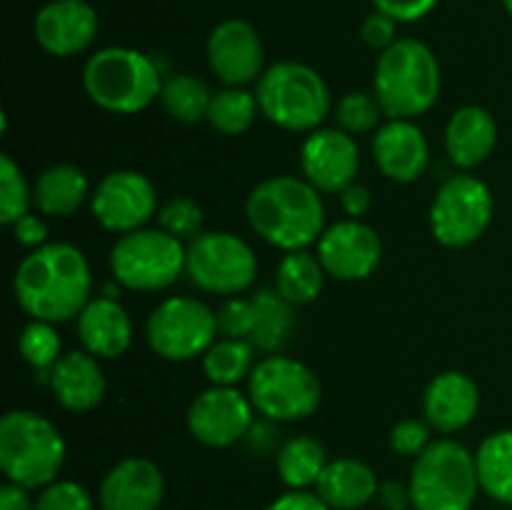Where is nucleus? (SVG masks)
Returning a JSON list of instances; mask_svg holds the SVG:
<instances>
[{
  "instance_id": "nucleus-5",
  "label": "nucleus",
  "mask_w": 512,
  "mask_h": 510,
  "mask_svg": "<svg viewBox=\"0 0 512 510\" xmlns=\"http://www.w3.org/2000/svg\"><path fill=\"white\" fill-rule=\"evenodd\" d=\"M83 88L98 108L133 115L160 98L163 78L150 55L125 45H110L88 58Z\"/></svg>"
},
{
  "instance_id": "nucleus-15",
  "label": "nucleus",
  "mask_w": 512,
  "mask_h": 510,
  "mask_svg": "<svg viewBox=\"0 0 512 510\" xmlns=\"http://www.w3.org/2000/svg\"><path fill=\"white\" fill-rule=\"evenodd\" d=\"M315 255L330 278L355 283L370 278L378 270L383 260V243L373 225L358 218H345L323 230Z\"/></svg>"
},
{
  "instance_id": "nucleus-45",
  "label": "nucleus",
  "mask_w": 512,
  "mask_h": 510,
  "mask_svg": "<svg viewBox=\"0 0 512 510\" xmlns=\"http://www.w3.org/2000/svg\"><path fill=\"white\" fill-rule=\"evenodd\" d=\"M340 205H343L345 215L348 218H363L365 213L370 210V205H373V195H370V190L365 188V185H348V188L340 193Z\"/></svg>"
},
{
  "instance_id": "nucleus-23",
  "label": "nucleus",
  "mask_w": 512,
  "mask_h": 510,
  "mask_svg": "<svg viewBox=\"0 0 512 510\" xmlns=\"http://www.w3.org/2000/svg\"><path fill=\"white\" fill-rule=\"evenodd\" d=\"M48 388L65 410L88 413L103 403L108 380L95 355L88 350H70L50 368Z\"/></svg>"
},
{
  "instance_id": "nucleus-17",
  "label": "nucleus",
  "mask_w": 512,
  "mask_h": 510,
  "mask_svg": "<svg viewBox=\"0 0 512 510\" xmlns=\"http://www.w3.org/2000/svg\"><path fill=\"white\" fill-rule=\"evenodd\" d=\"M300 170L315 190L340 195L355 183L360 170V148L355 135L340 128H318L308 133L300 148Z\"/></svg>"
},
{
  "instance_id": "nucleus-37",
  "label": "nucleus",
  "mask_w": 512,
  "mask_h": 510,
  "mask_svg": "<svg viewBox=\"0 0 512 510\" xmlns=\"http://www.w3.org/2000/svg\"><path fill=\"white\" fill-rule=\"evenodd\" d=\"M158 225L160 230L170 233L178 240H193L203 233V208H200L198 200H193L190 195H175V198H168L158 210Z\"/></svg>"
},
{
  "instance_id": "nucleus-33",
  "label": "nucleus",
  "mask_w": 512,
  "mask_h": 510,
  "mask_svg": "<svg viewBox=\"0 0 512 510\" xmlns=\"http://www.w3.org/2000/svg\"><path fill=\"white\" fill-rule=\"evenodd\" d=\"M258 113V95L250 93L248 88L225 85L223 90L213 93L205 120L223 135H243L253 128Z\"/></svg>"
},
{
  "instance_id": "nucleus-44",
  "label": "nucleus",
  "mask_w": 512,
  "mask_h": 510,
  "mask_svg": "<svg viewBox=\"0 0 512 510\" xmlns=\"http://www.w3.org/2000/svg\"><path fill=\"white\" fill-rule=\"evenodd\" d=\"M265 510H333L315 490H285Z\"/></svg>"
},
{
  "instance_id": "nucleus-9",
  "label": "nucleus",
  "mask_w": 512,
  "mask_h": 510,
  "mask_svg": "<svg viewBox=\"0 0 512 510\" xmlns=\"http://www.w3.org/2000/svg\"><path fill=\"white\" fill-rule=\"evenodd\" d=\"M108 263L118 285L155 293L185 273V245L160 228H140L115 240Z\"/></svg>"
},
{
  "instance_id": "nucleus-16",
  "label": "nucleus",
  "mask_w": 512,
  "mask_h": 510,
  "mask_svg": "<svg viewBox=\"0 0 512 510\" xmlns=\"http://www.w3.org/2000/svg\"><path fill=\"white\" fill-rule=\"evenodd\" d=\"M208 65L218 80L235 88L258 83L265 73L263 38L253 23L243 18H230L215 25L208 35Z\"/></svg>"
},
{
  "instance_id": "nucleus-40",
  "label": "nucleus",
  "mask_w": 512,
  "mask_h": 510,
  "mask_svg": "<svg viewBox=\"0 0 512 510\" xmlns=\"http://www.w3.org/2000/svg\"><path fill=\"white\" fill-rule=\"evenodd\" d=\"M430 435H433V428H430L425 420H398V423L393 425V430H390V448H393V453L403 455V458L415 460L430 443H433Z\"/></svg>"
},
{
  "instance_id": "nucleus-39",
  "label": "nucleus",
  "mask_w": 512,
  "mask_h": 510,
  "mask_svg": "<svg viewBox=\"0 0 512 510\" xmlns=\"http://www.w3.org/2000/svg\"><path fill=\"white\" fill-rule=\"evenodd\" d=\"M215 318H218V335L250 340L255 328L253 298H240V295L225 298V303L215 310Z\"/></svg>"
},
{
  "instance_id": "nucleus-6",
  "label": "nucleus",
  "mask_w": 512,
  "mask_h": 510,
  "mask_svg": "<svg viewBox=\"0 0 512 510\" xmlns=\"http://www.w3.org/2000/svg\"><path fill=\"white\" fill-rule=\"evenodd\" d=\"M260 113L290 133H313L323 128L333 108L323 75L298 60H280L265 68L255 85Z\"/></svg>"
},
{
  "instance_id": "nucleus-22",
  "label": "nucleus",
  "mask_w": 512,
  "mask_h": 510,
  "mask_svg": "<svg viewBox=\"0 0 512 510\" xmlns=\"http://www.w3.org/2000/svg\"><path fill=\"white\" fill-rule=\"evenodd\" d=\"M75 328H78L83 350H88L98 360L120 358L133 345L130 313L118 298H110V295L90 298V303L75 318Z\"/></svg>"
},
{
  "instance_id": "nucleus-1",
  "label": "nucleus",
  "mask_w": 512,
  "mask_h": 510,
  "mask_svg": "<svg viewBox=\"0 0 512 510\" xmlns=\"http://www.w3.org/2000/svg\"><path fill=\"white\" fill-rule=\"evenodd\" d=\"M93 270L73 243H45L30 250L13 275V295L30 320L65 323L90 303Z\"/></svg>"
},
{
  "instance_id": "nucleus-32",
  "label": "nucleus",
  "mask_w": 512,
  "mask_h": 510,
  "mask_svg": "<svg viewBox=\"0 0 512 510\" xmlns=\"http://www.w3.org/2000/svg\"><path fill=\"white\" fill-rule=\"evenodd\" d=\"M160 105L165 113L175 120V123L193 125L208 118L210 100H213V90L208 88L205 80H200L193 73H175L163 80V90H160Z\"/></svg>"
},
{
  "instance_id": "nucleus-28",
  "label": "nucleus",
  "mask_w": 512,
  "mask_h": 510,
  "mask_svg": "<svg viewBox=\"0 0 512 510\" xmlns=\"http://www.w3.org/2000/svg\"><path fill=\"white\" fill-rule=\"evenodd\" d=\"M255 328L250 343L255 350L275 355L290 343L295 333V305L288 303L278 290H258L253 295Z\"/></svg>"
},
{
  "instance_id": "nucleus-3",
  "label": "nucleus",
  "mask_w": 512,
  "mask_h": 510,
  "mask_svg": "<svg viewBox=\"0 0 512 510\" xmlns=\"http://www.w3.org/2000/svg\"><path fill=\"white\" fill-rule=\"evenodd\" d=\"M443 73L438 55L418 38H398L378 55L373 93L385 118L413 120L440 98Z\"/></svg>"
},
{
  "instance_id": "nucleus-30",
  "label": "nucleus",
  "mask_w": 512,
  "mask_h": 510,
  "mask_svg": "<svg viewBox=\"0 0 512 510\" xmlns=\"http://www.w3.org/2000/svg\"><path fill=\"white\" fill-rule=\"evenodd\" d=\"M325 275L328 273L318 255L308 250H293V253H285L275 270V290L298 308L318 298L325 285Z\"/></svg>"
},
{
  "instance_id": "nucleus-10",
  "label": "nucleus",
  "mask_w": 512,
  "mask_h": 510,
  "mask_svg": "<svg viewBox=\"0 0 512 510\" xmlns=\"http://www.w3.org/2000/svg\"><path fill=\"white\" fill-rule=\"evenodd\" d=\"M185 275L213 295H243L258 278V255L230 230H203L185 245Z\"/></svg>"
},
{
  "instance_id": "nucleus-18",
  "label": "nucleus",
  "mask_w": 512,
  "mask_h": 510,
  "mask_svg": "<svg viewBox=\"0 0 512 510\" xmlns=\"http://www.w3.org/2000/svg\"><path fill=\"white\" fill-rule=\"evenodd\" d=\"M98 28V13L85 0H50L33 20L35 40L55 58L85 53L98 38Z\"/></svg>"
},
{
  "instance_id": "nucleus-43",
  "label": "nucleus",
  "mask_w": 512,
  "mask_h": 510,
  "mask_svg": "<svg viewBox=\"0 0 512 510\" xmlns=\"http://www.w3.org/2000/svg\"><path fill=\"white\" fill-rule=\"evenodd\" d=\"M10 228H13L15 243H20L28 250H35L40 248V245L48 243V223H45V215L40 213L23 215V218L15 220Z\"/></svg>"
},
{
  "instance_id": "nucleus-34",
  "label": "nucleus",
  "mask_w": 512,
  "mask_h": 510,
  "mask_svg": "<svg viewBox=\"0 0 512 510\" xmlns=\"http://www.w3.org/2000/svg\"><path fill=\"white\" fill-rule=\"evenodd\" d=\"M18 350L23 355L25 363L35 370V373H50L55 363L63 355V340H60L55 323H45V320H30L18 338Z\"/></svg>"
},
{
  "instance_id": "nucleus-21",
  "label": "nucleus",
  "mask_w": 512,
  "mask_h": 510,
  "mask_svg": "<svg viewBox=\"0 0 512 510\" xmlns=\"http://www.w3.org/2000/svg\"><path fill=\"white\" fill-rule=\"evenodd\" d=\"M480 410V388L460 370L433 375L423 393V420L440 435L468 428Z\"/></svg>"
},
{
  "instance_id": "nucleus-47",
  "label": "nucleus",
  "mask_w": 512,
  "mask_h": 510,
  "mask_svg": "<svg viewBox=\"0 0 512 510\" xmlns=\"http://www.w3.org/2000/svg\"><path fill=\"white\" fill-rule=\"evenodd\" d=\"M0 510H35V498H30L28 488L5 480L0 485Z\"/></svg>"
},
{
  "instance_id": "nucleus-29",
  "label": "nucleus",
  "mask_w": 512,
  "mask_h": 510,
  "mask_svg": "<svg viewBox=\"0 0 512 510\" xmlns=\"http://www.w3.org/2000/svg\"><path fill=\"white\" fill-rule=\"evenodd\" d=\"M480 490L495 503L512 505V428L490 433L475 450Z\"/></svg>"
},
{
  "instance_id": "nucleus-20",
  "label": "nucleus",
  "mask_w": 512,
  "mask_h": 510,
  "mask_svg": "<svg viewBox=\"0 0 512 510\" xmlns=\"http://www.w3.org/2000/svg\"><path fill=\"white\" fill-rule=\"evenodd\" d=\"M373 158L385 178L408 185L428 170L430 143L413 120L388 118L373 133Z\"/></svg>"
},
{
  "instance_id": "nucleus-36",
  "label": "nucleus",
  "mask_w": 512,
  "mask_h": 510,
  "mask_svg": "<svg viewBox=\"0 0 512 510\" xmlns=\"http://www.w3.org/2000/svg\"><path fill=\"white\" fill-rule=\"evenodd\" d=\"M383 115L385 113L375 93H363V90H350L335 105V123H338L340 130L350 135L375 133L383 125L380 123Z\"/></svg>"
},
{
  "instance_id": "nucleus-41",
  "label": "nucleus",
  "mask_w": 512,
  "mask_h": 510,
  "mask_svg": "<svg viewBox=\"0 0 512 510\" xmlns=\"http://www.w3.org/2000/svg\"><path fill=\"white\" fill-rule=\"evenodd\" d=\"M395 33H398V20L380 13V10L370 13L368 18L363 20V25H360V38H363V43L368 45V48L378 50V53L388 50L390 45L398 40Z\"/></svg>"
},
{
  "instance_id": "nucleus-26",
  "label": "nucleus",
  "mask_w": 512,
  "mask_h": 510,
  "mask_svg": "<svg viewBox=\"0 0 512 510\" xmlns=\"http://www.w3.org/2000/svg\"><path fill=\"white\" fill-rule=\"evenodd\" d=\"M90 183L83 168L73 163H55L45 168L33 183V208L45 218H68L90 200Z\"/></svg>"
},
{
  "instance_id": "nucleus-2",
  "label": "nucleus",
  "mask_w": 512,
  "mask_h": 510,
  "mask_svg": "<svg viewBox=\"0 0 512 510\" xmlns=\"http://www.w3.org/2000/svg\"><path fill=\"white\" fill-rule=\"evenodd\" d=\"M245 215L265 243L285 253L318 243L328 228L320 190L298 175H270L260 180L250 190Z\"/></svg>"
},
{
  "instance_id": "nucleus-14",
  "label": "nucleus",
  "mask_w": 512,
  "mask_h": 510,
  "mask_svg": "<svg viewBox=\"0 0 512 510\" xmlns=\"http://www.w3.org/2000/svg\"><path fill=\"white\" fill-rule=\"evenodd\" d=\"M253 403L238 388L210 385L188 408V430L205 448H230L248 438L253 428Z\"/></svg>"
},
{
  "instance_id": "nucleus-12",
  "label": "nucleus",
  "mask_w": 512,
  "mask_h": 510,
  "mask_svg": "<svg viewBox=\"0 0 512 510\" xmlns=\"http://www.w3.org/2000/svg\"><path fill=\"white\" fill-rule=\"evenodd\" d=\"M145 340L158 358L188 363L203 358L205 350L218 340V318L200 298L173 295L155 305L148 315Z\"/></svg>"
},
{
  "instance_id": "nucleus-31",
  "label": "nucleus",
  "mask_w": 512,
  "mask_h": 510,
  "mask_svg": "<svg viewBox=\"0 0 512 510\" xmlns=\"http://www.w3.org/2000/svg\"><path fill=\"white\" fill-rule=\"evenodd\" d=\"M255 368V345L243 338H223L218 335L203 355V370L210 385L235 388L250 378Z\"/></svg>"
},
{
  "instance_id": "nucleus-13",
  "label": "nucleus",
  "mask_w": 512,
  "mask_h": 510,
  "mask_svg": "<svg viewBox=\"0 0 512 510\" xmlns=\"http://www.w3.org/2000/svg\"><path fill=\"white\" fill-rule=\"evenodd\" d=\"M90 210L110 233H133L158 215V190L140 170H113L95 185Z\"/></svg>"
},
{
  "instance_id": "nucleus-4",
  "label": "nucleus",
  "mask_w": 512,
  "mask_h": 510,
  "mask_svg": "<svg viewBox=\"0 0 512 510\" xmlns=\"http://www.w3.org/2000/svg\"><path fill=\"white\" fill-rule=\"evenodd\" d=\"M68 445L53 420L15 408L0 418V470L8 483L43 490L65 465Z\"/></svg>"
},
{
  "instance_id": "nucleus-35",
  "label": "nucleus",
  "mask_w": 512,
  "mask_h": 510,
  "mask_svg": "<svg viewBox=\"0 0 512 510\" xmlns=\"http://www.w3.org/2000/svg\"><path fill=\"white\" fill-rule=\"evenodd\" d=\"M33 208V185L25 180L23 168L10 158L0 155V223L13 225Z\"/></svg>"
},
{
  "instance_id": "nucleus-27",
  "label": "nucleus",
  "mask_w": 512,
  "mask_h": 510,
  "mask_svg": "<svg viewBox=\"0 0 512 510\" xmlns=\"http://www.w3.org/2000/svg\"><path fill=\"white\" fill-rule=\"evenodd\" d=\"M328 463L323 443L313 435H293L275 453V470L288 490L315 488Z\"/></svg>"
},
{
  "instance_id": "nucleus-38",
  "label": "nucleus",
  "mask_w": 512,
  "mask_h": 510,
  "mask_svg": "<svg viewBox=\"0 0 512 510\" xmlns=\"http://www.w3.org/2000/svg\"><path fill=\"white\" fill-rule=\"evenodd\" d=\"M35 510H95V500L85 485L58 478L40 490Z\"/></svg>"
},
{
  "instance_id": "nucleus-19",
  "label": "nucleus",
  "mask_w": 512,
  "mask_h": 510,
  "mask_svg": "<svg viewBox=\"0 0 512 510\" xmlns=\"http://www.w3.org/2000/svg\"><path fill=\"white\" fill-rule=\"evenodd\" d=\"M165 475L158 463L130 455L105 473L98 490L100 510H160Z\"/></svg>"
},
{
  "instance_id": "nucleus-25",
  "label": "nucleus",
  "mask_w": 512,
  "mask_h": 510,
  "mask_svg": "<svg viewBox=\"0 0 512 510\" xmlns=\"http://www.w3.org/2000/svg\"><path fill=\"white\" fill-rule=\"evenodd\" d=\"M380 485L378 473L365 460L345 455L325 465L315 493L333 510H363L378 498Z\"/></svg>"
},
{
  "instance_id": "nucleus-46",
  "label": "nucleus",
  "mask_w": 512,
  "mask_h": 510,
  "mask_svg": "<svg viewBox=\"0 0 512 510\" xmlns=\"http://www.w3.org/2000/svg\"><path fill=\"white\" fill-rule=\"evenodd\" d=\"M378 500L383 503L385 510H408L413 508V498H410V485L400 483V480H385L380 485Z\"/></svg>"
},
{
  "instance_id": "nucleus-42",
  "label": "nucleus",
  "mask_w": 512,
  "mask_h": 510,
  "mask_svg": "<svg viewBox=\"0 0 512 510\" xmlns=\"http://www.w3.org/2000/svg\"><path fill=\"white\" fill-rule=\"evenodd\" d=\"M375 10L390 15L398 23H415L438 5V0H373Z\"/></svg>"
},
{
  "instance_id": "nucleus-48",
  "label": "nucleus",
  "mask_w": 512,
  "mask_h": 510,
  "mask_svg": "<svg viewBox=\"0 0 512 510\" xmlns=\"http://www.w3.org/2000/svg\"><path fill=\"white\" fill-rule=\"evenodd\" d=\"M503 5H505V10L512 15V0H503Z\"/></svg>"
},
{
  "instance_id": "nucleus-11",
  "label": "nucleus",
  "mask_w": 512,
  "mask_h": 510,
  "mask_svg": "<svg viewBox=\"0 0 512 510\" xmlns=\"http://www.w3.org/2000/svg\"><path fill=\"white\" fill-rule=\"evenodd\" d=\"M493 190L473 173L450 175L430 203V230L440 245L470 248L493 223Z\"/></svg>"
},
{
  "instance_id": "nucleus-8",
  "label": "nucleus",
  "mask_w": 512,
  "mask_h": 510,
  "mask_svg": "<svg viewBox=\"0 0 512 510\" xmlns=\"http://www.w3.org/2000/svg\"><path fill=\"white\" fill-rule=\"evenodd\" d=\"M248 398L270 423H298L320 408L323 385L300 360L288 355H265L248 378Z\"/></svg>"
},
{
  "instance_id": "nucleus-24",
  "label": "nucleus",
  "mask_w": 512,
  "mask_h": 510,
  "mask_svg": "<svg viewBox=\"0 0 512 510\" xmlns=\"http://www.w3.org/2000/svg\"><path fill=\"white\" fill-rule=\"evenodd\" d=\"M498 145V123L483 105H465L445 125V150L460 170H473L493 155Z\"/></svg>"
},
{
  "instance_id": "nucleus-7",
  "label": "nucleus",
  "mask_w": 512,
  "mask_h": 510,
  "mask_svg": "<svg viewBox=\"0 0 512 510\" xmlns=\"http://www.w3.org/2000/svg\"><path fill=\"white\" fill-rule=\"evenodd\" d=\"M408 485L413 510H473L480 495L475 453L460 440H433L413 460Z\"/></svg>"
}]
</instances>
